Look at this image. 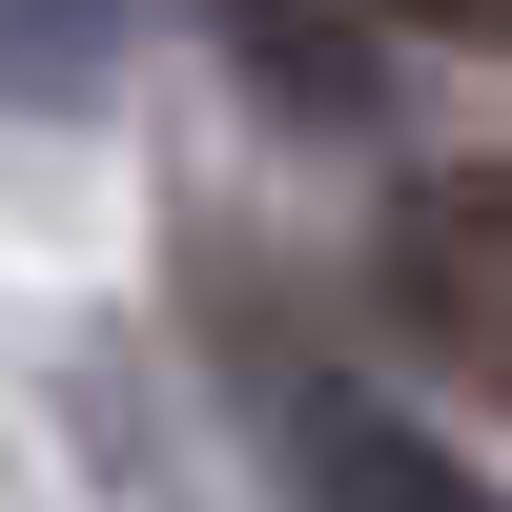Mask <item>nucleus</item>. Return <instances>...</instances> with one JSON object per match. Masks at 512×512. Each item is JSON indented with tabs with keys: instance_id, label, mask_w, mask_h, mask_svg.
I'll return each instance as SVG.
<instances>
[{
	"instance_id": "f257e3e1",
	"label": "nucleus",
	"mask_w": 512,
	"mask_h": 512,
	"mask_svg": "<svg viewBox=\"0 0 512 512\" xmlns=\"http://www.w3.org/2000/svg\"><path fill=\"white\" fill-rule=\"evenodd\" d=\"M369 267H390V328H410V349L512 410V164H431Z\"/></svg>"
},
{
	"instance_id": "f03ea898",
	"label": "nucleus",
	"mask_w": 512,
	"mask_h": 512,
	"mask_svg": "<svg viewBox=\"0 0 512 512\" xmlns=\"http://www.w3.org/2000/svg\"><path fill=\"white\" fill-rule=\"evenodd\" d=\"M308 512H512L472 451L390 431V410H308Z\"/></svg>"
},
{
	"instance_id": "7ed1b4c3",
	"label": "nucleus",
	"mask_w": 512,
	"mask_h": 512,
	"mask_svg": "<svg viewBox=\"0 0 512 512\" xmlns=\"http://www.w3.org/2000/svg\"><path fill=\"white\" fill-rule=\"evenodd\" d=\"M205 21H226V62L267 82L287 123H349V103H369V41H349V0H205Z\"/></svg>"
},
{
	"instance_id": "20e7f679",
	"label": "nucleus",
	"mask_w": 512,
	"mask_h": 512,
	"mask_svg": "<svg viewBox=\"0 0 512 512\" xmlns=\"http://www.w3.org/2000/svg\"><path fill=\"white\" fill-rule=\"evenodd\" d=\"M103 82H123V0H0V103L82 123Z\"/></svg>"
},
{
	"instance_id": "39448f33",
	"label": "nucleus",
	"mask_w": 512,
	"mask_h": 512,
	"mask_svg": "<svg viewBox=\"0 0 512 512\" xmlns=\"http://www.w3.org/2000/svg\"><path fill=\"white\" fill-rule=\"evenodd\" d=\"M390 21H451V41H512V0H390Z\"/></svg>"
}]
</instances>
